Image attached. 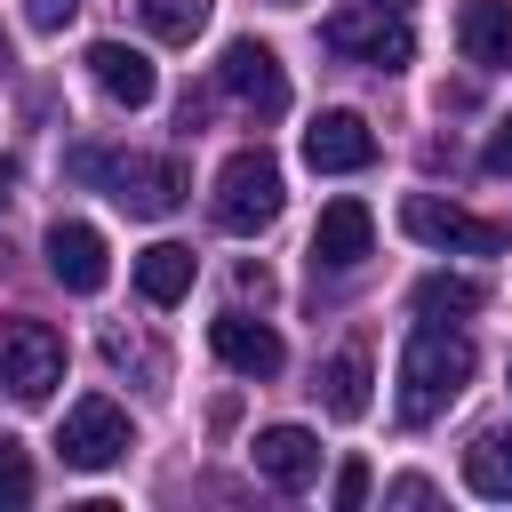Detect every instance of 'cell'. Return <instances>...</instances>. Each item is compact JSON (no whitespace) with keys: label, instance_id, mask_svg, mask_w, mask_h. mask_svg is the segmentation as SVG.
Listing matches in <instances>:
<instances>
[{"label":"cell","instance_id":"d6986e66","mask_svg":"<svg viewBox=\"0 0 512 512\" xmlns=\"http://www.w3.org/2000/svg\"><path fill=\"white\" fill-rule=\"evenodd\" d=\"M464 488L488 496V504L512 496V432H480V440L464 448Z\"/></svg>","mask_w":512,"mask_h":512},{"label":"cell","instance_id":"f546056e","mask_svg":"<svg viewBox=\"0 0 512 512\" xmlns=\"http://www.w3.org/2000/svg\"><path fill=\"white\" fill-rule=\"evenodd\" d=\"M280 8H296V0H280Z\"/></svg>","mask_w":512,"mask_h":512},{"label":"cell","instance_id":"3957f363","mask_svg":"<svg viewBox=\"0 0 512 512\" xmlns=\"http://www.w3.org/2000/svg\"><path fill=\"white\" fill-rule=\"evenodd\" d=\"M280 200H288L280 160L248 144V152H232V160L216 168V200H208V216H216L224 232H264V224L280 216Z\"/></svg>","mask_w":512,"mask_h":512},{"label":"cell","instance_id":"484cf974","mask_svg":"<svg viewBox=\"0 0 512 512\" xmlns=\"http://www.w3.org/2000/svg\"><path fill=\"white\" fill-rule=\"evenodd\" d=\"M384 504H432V480H416V472H408V480H392V488H384Z\"/></svg>","mask_w":512,"mask_h":512},{"label":"cell","instance_id":"8992f818","mask_svg":"<svg viewBox=\"0 0 512 512\" xmlns=\"http://www.w3.org/2000/svg\"><path fill=\"white\" fill-rule=\"evenodd\" d=\"M128 408L120 400H104V392H88V400H72L64 408V424H56V456L72 464V472H104V464H120L128 456Z\"/></svg>","mask_w":512,"mask_h":512},{"label":"cell","instance_id":"4316f807","mask_svg":"<svg viewBox=\"0 0 512 512\" xmlns=\"http://www.w3.org/2000/svg\"><path fill=\"white\" fill-rule=\"evenodd\" d=\"M240 296H256V304L272 296V280H264V264H240Z\"/></svg>","mask_w":512,"mask_h":512},{"label":"cell","instance_id":"7c38bea8","mask_svg":"<svg viewBox=\"0 0 512 512\" xmlns=\"http://www.w3.org/2000/svg\"><path fill=\"white\" fill-rule=\"evenodd\" d=\"M208 344H216V360H224L232 376H280V360H288V344H280L264 320H248V312L208 320Z\"/></svg>","mask_w":512,"mask_h":512},{"label":"cell","instance_id":"5bb4252c","mask_svg":"<svg viewBox=\"0 0 512 512\" xmlns=\"http://www.w3.org/2000/svg\"><path fill=\"white\" fill-rule=\"evenodd\" d=\"M88 80H96L112 104H128V112L160 96V72H152V56H144V48H128V40H96V48H88Z\"/></svg>","mask_w":512,"mask_h":512},{"label":"cell","instance_id":"e0dca14e","mask_svg":"<svg viewBox=\"0 0 512 512\" xmlns=\"http://www.w3.org/2000/svg\"><path fill=\"white\" fill-rule=\"evenodd\" d=\"M320 408H328L336 424H360V416H368V352H336V360L320 368Z\"/></svg>","mask_w":512,"mask_h":512},{"label":"cell","instance_id":"83f0119b","mask_svg":"<svg viewBox=\"0 0 512 512\" xmlns=\"http://www.w3.org/2000/svg\"><path fill=\"white\" fill-rule=\"evenodd\" d=\"M8 184H16V168H8V160H0V200H8Z\"/></svg>","mask_w":512,"mask_h":512},{"label":"cell","instance_id":"f1b7e54d","mask_svg":"<svg viewBox=\"0 0 512 512\" xmlns=\"http://www.w3.org/2000/svg\"><path fill=\"white\" fill-rule=\"evenodd\" d=\"M0 64H8V32H0Z\"/></svg>","mask_w":512,"mask_h":512},{"label":"cell","instance_id":"603a6c76","mask_svg":"<svg viewBox=\"0 0 512 512\" xmlns=\"http://www.w3.org/2000/svg\"><path fill=\"white\" fill-rule=\"evenodd\" d=\"M328 496H336V512H360V504H368V464H360V456H344Z\"/></svg>","mask_w":512,"mask_h":512},{"label":"cell","instance_id":"ac0fdd59","mask_svg":"<svg viewBox=\"0 0 512 512\" xmlns=\"http://www.w3.org/2000/svg\"><path fill=\"white\" fill-rule=\"evenodd\" d=\"M408 304H416L424 320H464V312H480V304H488V288H480L472 272H424Z\"/></svg>","mask_w":512,"mask_h":512},{"label":"cell","instance_id":"5b68a950","mask_svg":"<svg viewBox=\"0 0 512 512\" xmlns=\"http://www.w3.org/2000/svg\"><path fill=\"white\" fill-rule=\"evenodd\" d=\"M0 384H8L16 400H48V392L64 384V336H56L48 320L8 312V320H0Z\"/></svg>","mask_w":512,"mask_h":512},{"label":"cell","instance_id":"9c48e42d","mask_svg":"<svg viewBox=\"0 0 512 512\" xmlns=\"http://www.w3.org/2000/svg\"><path fill=\"white\" fill-rule=\"evenodd\" d=\"M48 272H56L72 296H96V288L112 280V248H104V232L80 224V216H56V224H48Z\"/></svg>","mask_w":512,"mask_h":512},{"label":"cell","instance_id":"4fadbf2b","mask_svg":"<svg viewBox=\"0 0 512 512\" xmlns=\"http://www.w3.org/2000/svg\"><path fill=\"white\" fill-rule=\"evenodd\" d=\"M248 456H256V472H264V480H272V488H288V496H296V488H312V480H320V440H312V432H304V424H264V432H256V448H248Z\"/></svg>","mask_w":512,"mask_h":512},{"label":"cell","instance_id":"44dd1931","mask_svg":"<svg viewBox=\"0 0 512 512\" xmlns=\"http://www.w3.org/2000/svg\"><path fill=\"white\" fill-rule=\"evenodd\" d=\"M8 504H32V456H24V440L0 432V512Z\"/></svg>","mask_w":512,"mask_h":512},{"label":"cell","instance_id":"277c9868","mask_svg":"<svg viewBox=\"0 0 512 512\" xmlns=\"http://www.w3.org/2000/svg\"><path fill=\"white\" fill-rule=\"evenodd\" d=\"M400 232L424 240V248H456V256H504L512 248L504 224H488V216H472L456 200H432V192H408L400 200Z\"/></svg>","mask_w":512,"mask_h":512},{"label":"cell","instance_id":"2e32d148","mask_svg":"<svg viewBox=\"0 0 512 512\" xmlns=\"http://www.w3.org/2000/svg\"><path fill=\"white\" fill-rule=\"evenodd\" d=\"M192 272H200V264H192L184 240H152V248L136 256V296H144V304H184V296H192Z\"/></svg>","mask_w":512,"mask_h":512},{"label":"cell","instance_id":"ba28073f","mask_svg":"<svg viewBox=\"0 0 512 512\" xmlns=\"http://www.w3.org/2000/svg\"><path fill=\"white\" fill-rule=\"evenodd\" d=\"M104 184H112V200L128 208V216H168L192 184H184V160H168V152H128V160H104L96 168Z\"/></svg>","mask_w":512,"mask_h":512},{"label":"cell","instance_id":"6da1fadb","mask_svg":"<svg viewBox=\"0 0 512 512\" xmlns=\"http://www.w3.org/2000/svg\"><path fill=\"white\" fill-rule=\"evenodd\" d=\"M464 384H472V336H456L448 320L408 328V344H400V424L448 416V400Z\"/></svg>","mask_w":512,"mask_h":512},{"label":"cell","instance_id":"7a4b0ae2","mask_svg":"<svg viewBox=\"0 0 512 512\" xmlns=\"http://www.w3.org/2000/svg\"><path fill=\"white\" fill-rule=\"evenodd\" d=\"M320 40H328L336 56H360V64H376V72H400V64L416 56L408 0H344V8L320 24Z\"/></svg>","mask_w":512,"mask_h":512},{"label":"cell","instance_id":"cb8c5ba5","mask_svg":"<svg viewBox=\"0 0 512 512\" xmlns=\"http://www.w3.org/2000/svg\"><path fill=\"white\" fill-rule=\"evenodd\" d=\"M480 168H488V176H512V120H496V128H488V144H480Z\"/></svg>","mask_w":512,"mask_h":512},{"label":"cell","instance_id":"7402d4cb","mask_svg":"<svg viewBox=\"0 0 512 512\" xmlns=\"http://www.w3.org/2000/svg\"><path fill=\"white\" fill-rule=\"evenodd\" d=\"M104 360H112V368H144V376L160 384V352H152L144 336H128V328H104Z\"/></svg>","mask_w":512,"mask_h":512},{"label":"cell","instance_id":"52a82bcc","mask_svg":"<svg viewBox=\"0 0 512 512\" xmlns=\"http://www.w3.org/2000/svg\"><path fill=\"white\" fill-rule=\"evenodd\" d=\"M216 88H224L240 112H256V120H280V112H288V72H280V56H272L264 40H232V48L216 56Z\"/></svg>","mask_w":512,"mask_h":512},{"label":"cell","instance_id":"ffe728a7","mask_svg":"<svg viewBox=\"0 0 512 512\" xmlns=\"http://www.w3.org/2000/svg\"><path fill=\"white\" fill-rule=\"evenodd\" d=\"M136 16L160 32V40H192L208 24V0H136Z\"/></svg>","mask_w":512,"mask_h":512},{"label":"cell","instance_id":"30bf717a","mask_svg":"<svg viewBox=\"0 0 512 512\" xmlns=\"http://www.w3.org/2000/svg\"><path fill=\"white\" fill-rule=\"evenodd\" d=\"M368 160H376V136H368L360 112H320V120L304 128V168H320V176H360Z\"/></svg>","mask_w":512,"mask_h":512},{"label":"cell","instance_id":"8fae6325","mask_svg":"<svg viewBox=\"0 0 512 512\" xmlns=\"http://www.w3.org/2000/svg\"><path fill=\"white\" fill-rule=\"evenodd\" d=\"M368 248H376V216H368V200H328L320 224H312V264H320V272H352Z\"/></svg>","mask_w":512,"mask_h":512},{"label":"cell","instance_id":"9a60e30c","mask_svg":"<svg viewBox=\"0 0 512 512\" xmlns=\"http://www.w3.org/2000/svg\"><path fill=\"white\" fill-rule=\"evenodd\" d=\"M456 48L480 72H512V0H464L456 8Z\"/></svg>","mask_w":512,"mask_h":512},{"label":"cell","instance_id":"d4e9b609","mask_svg":"<svg viewBox=\"0 0 512 512\" xmlns=\"http://www.w3.org/2000/svg\"><path fill=\"white\" fill-rule=\"evenodd\" d=\"M24 16H32V32H64L80 16V0H24Z\"/></svg>","mask_w":512,"mask_h":512}]
</instances>
